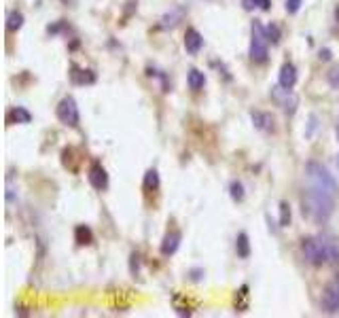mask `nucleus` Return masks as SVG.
Returning <instances> with one entry per match:
<instances>
[{
  "label": "nucleus",
  "instance_id": "6",
  "mask_svg": "<svg viewBox=\"0 0 339 318\" xmlns=\"http://www.w3.org/2000/svg\"><path fill=\"white\" fill-rule=\"evenodd\" d=\"M271 98L278 102V106L286 115H295L297 106H299V98L290 89L282 87V85H276V87H271Z\"/></svg>",
  "mask_w": 339,
  "mask_h": 318
},
{
  "label": "nucleus",
  "instance_id": "26",
  "mask_svg": "<svg viewBox=\"0 0 339 318\" xmlns=\"http://www.w3.org/2000/svg\"><path fill=\"white\" fill-rule=\"evenodd\" d=\"M242 5H244V9H246V11H252V9L257 7V0H242Z\"/></svg>",
  "mask_w": 339,
  "mask_h": 318
},
{
  "label": "nucleus",
  "instance_id": "9",
  "mask_svg": "<svg viewBox=\"0 0 339 318\" xmlns=\"http://www.w3.org/2000/svg\"><path fill=\"white\" fill-rule=\"evenodd\" d=\"M278 85H282V87H286V89H293L297 85V68L290 62L282 64V68L278 72Z\"/></svg>",
  "mask_w": 339,
  "mask_h": 318
},
{
  "label": "nucleus",
  "instance_id": "25",
  "mask_svg": "<svg viewBox=\"0 0 339 318\" xmlns=\"http://www.w3.org/2000/svg\"><path fill=\"white\" fill-rule=\"evenodd\" d=\"M257 7L261 9V11H269V7H271V0H257Z\"/></svg>",
  "mask_w": 339,
  "mask_h": 318
},
{
  "label": "nucleus",
  "instance_id": "28",
  "mask_svg": "<svg viewBox=\"0 0 339 318\" xmlns=\"http://www.w3.org/2000/svg\"><path fill=\"white\" fill-rule=\"evenodd\" d=\"M320 60H331V51H328V49L320 51Z\"/></svg>",
  "mask_w": 339,
  "mask_h": 318
},
{
  "label": "nucleus",
  "instance_id": "23",
  "mask_svg": "<svg viewBox=\"0 0 339 318\" xmlns=\"http://www.w3.org/2000/svg\"><path fill=\"white\" fill-rule=\"evenodd\" d=\"M326 81H328V85H331V87L339 89V66H333V68L326 72Z\"/></svg>",
  "mask_w": 339,
  "mask_h": 318
},
{
  "label": "nucleus",
  "instance_id": "22",
  "mask_svg": "<svg viewBox=\"0 0 339 318\" xmlns=\"http://www.w3.org/2000/svg\"><path fill=\"white\" fill-rule=\"evenodd\" d=\"M290 225V206L286 201H280V227Z\"/></svg>",
  "mask_w": 339,
  "mask_h": 318
},
{
  "label": "nucleus",
  "instance_id": "19",
  "mask_svg": "<svg viewBox=\"0 0 339 318\" xmlns=\"http://www.w3.org/2000/svg\"><path fill=\"white\" fill-rule=\"evenodd\" d=\"M159 187V174L157 170H148L144 174V191H155Z\"/></svg>",
  "mask_w": 339,
  "mask_h": 318
},
{
  "label": "nucleus",
  "instance_id": "30",
  "mask_svg": "<svg viewBox=\"0 0 339 318\" xmlns=\"http://www.w3.org/2000/svg\"><path fill=\"white\" fill-rule=\"evenodd\" d=\"M337 166H339V159H337Z\"/></svg>",
  "mask_w": 339,
  "mask_h": 318
},
{
  "label": "nucleus",
  "instance_id": "17",
  "mask_svg": "<svg viewBox=\"0 0 339 318\" xmlns=\"http://www.w3.org/2000/svg\"><path fill=\"white\" fill-rule=\"evenodd\" d=\"M74 240H77V244H81V246L91 244V242H93L91 229H89V227H85V225H79L77 229H74Z\"/></svg>",
  "mask_w": 339,
  "mask_h": 318
},
{
  "label": "nucleus",
  "instance_id": "11",
  "mask_svg": "<svg viewBox=\"0 0 339 318\" xmlns=\"http://www.w3.org/2000/svg\"><path fill=\"white\" fill-rule=\"evenodd\" d=\"M250 119H252V125L261 132H274V117H271L269 113H263V111H252L250 113Z\"/></svg>",
  "mask_w": 339,
  "mask_h": 318
},
{
  "label": "nucleus",
  "instance_id": "27",
  "mask_svg": "<svg viewBox=\"0 0 339 318\" xmlns=\"http://www.w3.org/2000/svg\"><path fill=\"white\" fill-rule=\"evenodd\" d=\"M314 128H316V117H314V115H312V119H309V130H307V134H305V136L309 138V136H312V132H314Z\"/></svg>",
  "mask_w": 339,
  "mask_h": 318
},
{
  "label": "nucleus",
  "instance_id": "4",
  "mask_svg": "<svg viewBox=\"0 0 339 318\" xmlns=\"http://www.w3.org/2000/svg\"><path fill=\"white\" fill-rule=\"evenodd\" d=\"M267 36H265V28H263L259 22H252L250 26V49H248V55L252 62L257 64H263L267 60L269 55V49H267Z\"/></svg>",
  "mask_w": 339,
  "mask_h": 318
},
{
  "label": "nucleus",
  "instance_id": "24",
  "mask_svg": "<svg viewBox=\"0 0 339 318\" xmlns=\"http://www.w3.org/2000/svg\"><path fill=\"white\" fill-rule=\"evenodd\" d=\"M299 9H301V0H286V13L288 15L299 13Z\"/></svg>",
  "mask_w": 339,
  "mask_h": 318
},
{
  "label": "nucleus",
  "instance_id": "1",
  "mask_svg": "<svg viewBox=\"0 0 339 318\" xmlns=\"http://www.w3.org/2000/svg\"><path fill=\"white\" fill-rule=\"evenodd\" d=\"M333 208H335V197L326 195L318 189L307 187L303 191V195H301V210H303V217L312 219L318 225H322L331 219Z\"/></svg>",
  "mask_w": 339,
  "mask_h": 318
},
{
  "label": "nucleus",
  "instance_id": "3",
  "mask_svg": "<svg viewBox=\"0 0 339 318\" xmlns=\"http://www.w3.org/2000/svg\"><path fill=\"white\" fill-rule=\"evenodd\" d=\"M301 253H303L305 261L316 267L328 263V250H326V240L324 236L320 238H305L301 242Z\"/></svg>",
  "mask_w": 339,
  "mask_h": 318
},
{
  "label": "nucleus",
  "instance_id": "7",
  "mask_svg": "<svg viewBox=\"0 0 339 318\" xmlns=\"http://www.w3.org/2000/svg\"><path fill=\"white\" fill-rule=\"evenodd\" d=\"M320 305H322V310L326 314H337L339 312V274L326 284L324 293H322V299H320Z\"/></svg>",
  "mask_w": 339,
  "mask_h": 318
},
{
  "label": "nucleus",
  "instance_id": "29",
  "mask_svg": "<svg viewBox=\"0 0 339 318\" xmlns=\"http://www.w3.org/2000/svg\"><path fill=\"white\" fill-rule=\"evenodd\" d=\"M337 140H339V125H337Z\"/></svg>",
  "mask_w": 339,
  "mask_h": 318
},
{
  "label": "nucleus",
  "instance_id": "2",
  "mask_svg": "<svg viewBox=\"0 0 339 318\" xmlns=\"http://www.w3.org/2000/svg\"><path fill=\"white\" fill-rule=\"evenodd\" d=\"M305 178H307V187L322 191L326 195H337V182L335 178L328 174V170L324 166H320L316 161H307L305 163Z\"/></svg>",
  "mask_w": 339,
  "mask_h": 318
},
{
  "label": "nucleus",
  "instance_id": "8",
  "mask_svg": "<svg viewBox=\"0 0 339 318\" xmlns=\"http://www.w3.org/2000/svg\"><path fill=\"white\" fill-rule=\"evenodd\" d=\"M87 178L91 182V187L98 191H104L108 187V174H106V170L102 168V163H91Z\"/></svg>",
  "mask_w": 339,
  "mask_h": 318
},
{
  "label": "nucleus",
  "instance_id": "5",
  "mask_svg": "<svg viewBox=\"0 0 339 318\" xmlns=\"http://www.w3.org/2000/svg\"><path fill=\"white\" fill-rule=\"evenodd\" d=\"M55 115H58L60 123L68 125V128H77L79 121H81L79 106H77V100H74L72 95H66V98H62V100H60L58 109H55Z\"/></svg>",
  "mask_w": 339,
  "mask_h": 318
},
{
  "label": "nucleus",
  "instance_id": "20",
  "mask_svg": "<svg viewBox=\"0 0 339 318\" xmlns=\"http://www.w3.org/2000/svg\"><path fill=\"white\" fill-rule=\"evenodd\" d=\"M229 195L233 201H242L244 199V185L240 180H231V185H229Z\"/></svg>",
  "mask_w": 339,
  "mask_h": 318
},
{
  "label": "nucleus",
  "instance_id": "18",
  "mask_svg": "<svg viewBox=\"0 0 339 318\" xmlns=\"http://www.w3.org/2000/svg\"><path fill=\"white\" fill-rule=\"evenodd\" d=\"M24 26V15L20 11H11L7 15V30L9 32H17Z\"/></svg>",
  "mask_w": 339,
  "mask_h": 318
},
{
  "label": "nucleus",
  "instance_id": "13",
  "mask_svg": "<svg viewBox=\"0 0 339 318\" xmlns=\"http://www.w3.org/2000/svg\"><path fill=\"white\" fill-rule=\"evenodd\" d=\"M185 13H187V9L185 7H178V9H174V11H169V13H165L163 17H161V26L163 30H167V28H176L178 26V22L185 17Z\"/></svg>",
  "mask_w": 339,
  "mask_h": 318
},
{
  "label": "nucleus",
  "instance_id": "15",
  "mask_svg": "<svg viewBox=\"0 0 339 318\" xmlns=\"http://www.w3.org/2000/svg\"><path fill=\"white\" fill-rule=\"evenodd\" d=\"M235 253L240 259H248L250 257V240L246 231H240L238 238H235Z\"/></svg>",
  "mask_w": 339,
  "mask_h": 318
},
{
  "label": "nucleus",
  "instance_id": "10",
  "mask_svg": "<svg viewBox=\"0 0 339 318\" xmlns=\"http://www.w3.org/2000/svg\"><path fill=\"white\" fill-rule=\"evenodd\" d=\"M202 47H204V36L195 30V28H189L185 34V49L189 55H197L202 51Z\"/></svg>",
  "mask_w": 339,
  "mask_h": 318
},
{
  "label": "nucleus",
  "instance_id": "14",
  "mask_svg": "<svg viewBox=\"0 0 339 318\" xmlns=\"http://www.w3.org/2000/svg\"><path fill=\"white\" fill-rule=\"evenodd\" d=\"M187 85H189V89H193V91H202L206 85V74L197 68H191L189 74H187Z\"/></svg>",
  "mask_w": 339,
  "mask_h": 318
},
{
  "label": "nucleus",
  "instance_id": "16",
  "mask_svg": "<svg viewBox=\"0 0 339 318\" xmlns=\"http://www.w3.org/2000/svg\"><path fill=\"white\" fill-rule=\"evenodd\" d=\"M7 121H9V123H30V121H32V115L28 113L24 106H15L13 111H9Z\"/></svg>",
  "mask_w": 339,
  "mask_h": 318
},
{
  "label": "nucleus",
  "instance_id": "12",
  "mask_svg": "<svg viewBox=\"0 0 339 318\" xmlns=\"http://www.w3.org/2000/svg\"><path fill=\"white\" fill-rule=\"evenodd\" d=\"M181 240H183L181 231H169V234H165L163 242H161V255L163 257H172L178 250V246H181Z\"/></svg>",
  "mask_w": 339,
  "mask_h": 318
},
{
  "label": "nucleus",
  "instance_id": "21",
  "mask_svg": "<svg viewBox=\"0 0 339 318\" xmlns=\"http://www.w3.org/2000/svg\"><path fill=\"white\" fill-rule=\"evenodd\" d=\"M265 36H267V41H269L271 45H278L280 38H282V32H280V28H278L276 24H269V26L265 28Z\"/></svg>",
  "mask_w": 339,
  "mask_h": 318
}]
</instances>
